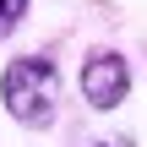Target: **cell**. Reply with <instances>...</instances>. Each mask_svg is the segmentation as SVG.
Wrapping results in <instances>:
<instances>
[{
  "instance_id": "2",
  "label": "cell",
  "mask_w": 147,
  "mask_h": 147,
  "mask_svg": "<svg viewBox=\"0 0 147 147\" xmlns=\"http://www.w3.org/2000/svg\"><path fill=\"white\" fill-rule=\"evenodd\" d=\"M76 82H82V98L93 109H120L125 93H131V65H125L120 49H93L82 60V76Z\"/></svg>"
},
{
  "instance_id": "4",
  "label": "cell",
  "mask_w": 147,
  "mask_h": 147,
  "mask_svg": "<svg viewBox=\"0 0 147 147\" xmlns=\"http://www.w3.org/2000/svg\"><path fill=\"white\" fill-rule=\"evenodd\" d=\"M98 147H115V142H98Z\"/></svg>"
},
{
  "instance_id": "3",
  "label": "cell",
  "mask_w": 147,
  "mask_h": 147,
  "mask_svg": "<svg viewBox=\"0 0 147 147\" xmlns=\"http://www.w3.org/2000/svg\"><path fill=\"white\" fill-rule=\"evenodd\" d=\"M27 5H33V0H0V38H11V33L22 27V16H27Z\"/></svg>"
},
{
  "instance_id": "1",
  "label": "cell",
  "mask_w": 147,
  "mask_h": 147,
  "mask_svg": "<svg viewBox=\"0 0 147 147\" xmlns=\"http://www.w3.org/2000/svg\"><path fill=\"white\" fill-rule=\"evenodd\" d=\"M0 98H5V115L27 131H44L55 125L60 115V71L49 55H22L0 71Z\"/></svg>"
}]
</instances>
